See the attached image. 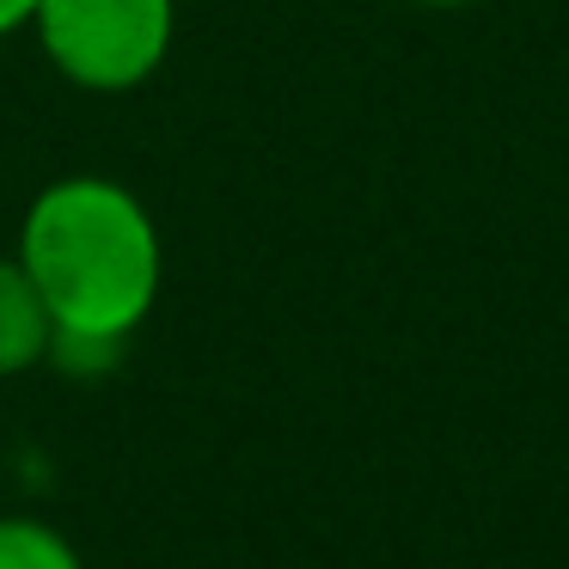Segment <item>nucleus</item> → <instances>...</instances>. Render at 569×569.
<instances>
[{"mask_svg":"<svg viewBox=\"0 0 569 569\" xmlns=\"http://www.w3.org/2000/svg\"><path fill=\"white\" fill-rule=\"evenodd\" d=\"M13 258L50 307L56 343L123 349L166 288V239L153 209L99 172L43 184L19 221Z\"/></svg>","mask_w":569,"mask_h":569,"instance_id":"1","label":"nucleus"},{"mask_svg":"<svg viewBox=\"0 0 569 569\" xmlns=\"http://www.w3.org/2000/svg\"><path fill=\"white\" fill-rule=\"evenodd\" d=\"M0 569H80V551L50 520L0 515Z\"/></svg>","mask_w":569,"mask_h":569,"instance_id":"4","label":"nucleus"},{"mask_svg":"<svg viewBox=\"0 0 569 569\" xmlns=\"http://www.w3.org/2000/svg\"><path fill=\"white\" fill-rule=\"evenodd\" d=\"M31 13H38V0H0V43L31 31Z\"/></svg>","mask_w":569,"mask_h":569,"instance_id":"5","label":"nucleus"},{"mask_svg":"<svg viewBox=\"0 0 569 569\" xmlns=\"http://www.w3.org/2000/svg\"><path fill=\"white\" fill-rule=\"evenodd\" d=\"M410 7H478V0H410Z\"/></svg>","mask_w":569,"mask_h":569,"instance_id":"6","label":"nucleus"},{"mask_svg":"<svg viewBox=\"0 0 569 569\" xmlns=\"http://www.w3.org/2000/svg\"><path fill=\"white\" fill-rule=\"evenodd\" d=\"M31 38L68 87L117 99L166 68L178 38V0H38Z\"/></svg>","mask_w":569,"mask_h":569,"instance_id":"2","label":"nucleus"},{"mask_svg":"<svg viewBox=\"0 0 569 569\" xmlns=\"http://www.w3.org/2000/svg\"><path fill=\"white\" fill-rule=\"evenodd\" d=\"M50 343H56V325H50L43 295L19 270V258H0V380L43 368Z\"/></svg>","mask_w":569,"mask_h":569,"instance_id":"3","label":"nucleus"}]
</instances>
